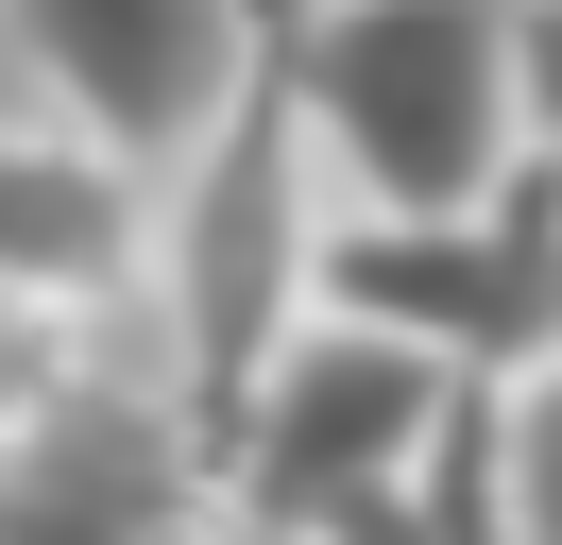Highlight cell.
Returning a JSON list of instances; mask_svg holds the SVG:
<instances>
[{
  "label": "cell",
  "mask_w": 562,
  "mask_h": 545,
  "mask_svg": "<svg viewBox=\"0 0 562 545\" xmlns=\"http://www.w3.org/2000/svg\"><path fill=\"white\" fill-rule=\"evenodd\" d=\"M273 86L307 120L324 204H358V222H443L528 170L512 0H307V18H273Z\"/></svg>",
  "instance_id": "cell-1"
},
{
  "label": "cell",
  "mask_w": 562,
  "mask_h": 545,
  "mask_svg": "<svg viewBox=\"0 0 562 545\" xmlns=\"http://www.w3.org/2000/svg\"><path fill=\"white\" fill-rule=\"evenodd\" d=\"M460 392H477V375H443L426 341L358 324V307H307V324L273 341V375L239 392V426L205 443V494L239 511L256 545H341V529H375V511L426 494Z\"/></svg>",
  "instance_id": "cell-2"
},
{
  "label": "cell",
  "mask_w": 562,
  "mask_h": 545,
  "mask_svg": "<svg viewBox=\"0 0 562 545\" xmlns=\"http://www.w3.org/2000/svg\"><path fill=\"white\" fill-rule=\"evenodd\" d=\"M324 307V170H307V120H290L273 52L256 86L222 102L205 136V188H188V238H171V324H188V443L239 426V392L273 375V341Z\"/></svg>",
  "instance_id": "cell-3"
},
{
  "label": "cell",
  "mask_w": 562,
  "mask_h": 545,
  "mask_svg": "<svg viewBox=\"0 0 562 545\" xmlns=\"http://www.w3.org/2000/svg\"><path fill=\"white\" fill-rule=\"evenodd\" d=\"M324 307L426 341L443 375L512 392L528 358H562V170L528 154L494 204H443V222H358L324 204Z\"/></svg>",
  "instance_id": "cell-4"
},
{
  "label": "cell",
  "mask_w": 562,
  "mask_h": 545,
  "mask_svg": "<svg viewBox=\"0 0 562 545\" xmlns=\"http://www.w3.org/2000/svg\"><path fill=\"white\" fill-rule=\"evenodd\" d=\"M18 18V52H35L52 120L120 136L137 170L205 154L222 102L256 86V52H273V0H0Z\"/></svg>",
  "instance_id": "cell-5"
},
{
  "label": "cell",
  "mask_w": 562,
  "mask_h": 545,
  "mask_svg": "<svg viewBox=\"0 0 562 545\" xmlns=\"http://www.w3.org/2000/svg\"><path fill=\"white\" fill-rule=\"evenodd\" d=\"M154 272H171V238H154V170L120 136H86V120H18L0 136V290L18 307L86 324V307L154 290Z\"/></svg>",
  "instance_id": "cell-6"
},
{
  "label": "cell",
  "mask_w": 562,
  "mask_h": 545,
  "mask_svg": "<svg viewBox=\"0 0 562 545\" xmlns=\"http://www.w3.org/2000/svg\"><path fill=\"white\" fill-rule=\"evenodd\" d=\"M494 494H512V545H562V358L494 392Z\"/></svg>",
  "instance_id": "cell-7"
},
{
  "label": "cell",
  "mask_w": 562,
  "mask_h": 545,
  "mask_svg": "<svg viewBox=\"0 0 562 545\" xmlns=\"http://www.w3.org/2000/svg\"><path fill=\"white\" fill-rule=\"evenodd\" d=\"M69 375H86V324H52V307H18V290H0V443L35 426Z\"/></svg>",
  "instance_id": "cell-8"
},
{
  "label": "cell",
  "mask_w": 562,
  "mask_h": 545,
  "mask_svg": "<svg viewBox=\"0 0 562 545\" xmlns=\"http://www.w3.org/2000/svg\"><path fill=\"white\" fill-rule=\"evenodd\" d=\"M512 86H528V154L562 170V0H512Z\"/></svg>",
  "instance_id": "cell-9"
},
{
  "label": "cell",
  "mask_w": 562,
  "mask_h": 545,
  "mask_svg": "<svg viewBox=\"0 0 562 545\" xmlns=\"http://www.w3.org/2000/svg\"><path fill=\"white\" fill-rule=\"evenodd\" d=\"M154 545H256V529H239V511H222V494H188V511H171V529H154Z\"/></svg>",
  "instance_id": "cell-10"
},
{
  "label": "cell",
  "mask_w": 562,
  "mask_h": 545,
  "mask_svg": "<svg viewBox=\"0 0 562 545\" xmlns=\"http://www.w3.org/2000/svg\"><path fill=\"white\" fill-rule=\"evenodd\" d=\"M273 18H307V0H273Z\"/></svg>",
  "instance_id": "cell-11"
}]
</instances>
